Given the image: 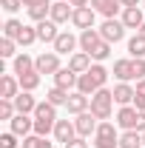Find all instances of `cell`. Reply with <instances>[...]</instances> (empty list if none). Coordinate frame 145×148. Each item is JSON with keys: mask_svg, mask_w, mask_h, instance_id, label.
Returning <instances> with one entry per match:
<instances>
[{"mask_svg": "<svg viewBox=\"0 0 145 148\" xmlns=\"http://www.w3.org/2000/svg\"><path fill=\"white\" fill-rule=\"evenodd\" d=\"M111 106H114V91H108L105 86L100 91L91 94V111L97 114V120H108L111 117Z\"/></svg>", "mask_w": 145, "mask_h": 148, "instance_id": "6da1fadb", "label": "cell"}, {"mask_svg": "<svg viewBox=\"0 0 145 148\" xmlns=\"http://www.w3.org/2000/svg\"><path fill=\"white\" fill-rule=\"evenodd\" d=\"M94 148H120V137H117V128L111 125L108 120L100 123V128L94 134Z\"/></svg>", "mask_w": 145, "mask_h": 148, "instance_id": "7a4b0ae2", "label": "cell"}, {"mask_svg": "<svg viewBox=\"0 0 145 148\" xmlns=\"http://www.w3.org/2000/svg\"><path fill=\"white\" fill-rule=\"evenodd\" d=\"M37 74H57L60 71V54L57 51H43V54L34 60Z\"/></svg>", "mask_w": 145, "mask_h": 148, "instance_id": "3957f363", "label": "cell"}, {"mask_svg": "<svg viewBox=\"0 0 145 148\" xmlns=\"http://www.w3.org/2000/svg\"><path fill=\"white\" fill-rule=\"evenodd\" d=\"M74 125H77V134H80V137H91V134H97V128H100L94 111H83V114H77Z\"/></svg>", "mask_w": 145, "mask_h": 148, "instance_id": "277c9868", "label": "cell"}, {"mask_svg": "<svg viewBox=\"0 0 145 148\" xmlns=\"http://www.w3.org/2000/svg\"><path fill=\"white\" fill-rule=\"evenodd\" d=\"M122 34H125V23L122 20H105L103 26H100V37L105 40V43H117V40H122Z\"/></svg>", "mask_w": 145, "mask_h": 148, "instance_id": "5b68a950", "label": "cell"}, {"mask_svg": "<svg viewBox=\"0 0 145 148\" xmlns=\"http://www.w3.org/2000/svg\"><path fill=\"white\" fill-rule=\"evenodd\" d=\"M137 120H140V111L134 108V106H122L120 114H117V125L125 131H134L137 128Z\"/></svg>", "mask_w": 145, "mask_h": 148, "instance_id": "8992f818", "label": "cell"}, {"mask_svg": "<svg viewBox=\"0 0 145 148\" xmlns=\"http://www.w3.org/2000/svg\"><path fill=\"white\" fill-rule=\"evenodd\" d=\"M71 17H74V6H71V3H66V0L51 3V17H49V20H54L57 26H60V23H68Z\"/></svg>", "mask_w": 145, "mask_h": 148, "instance_id": "52a82bcc", "label": "cell"}, {"mask_svg": "<svg viewBox=\"0 0 145 148\" xmlns=\"http://www.w3.org/2000/svg\"><path fill=\"white\" fill-rule=\"evenodd\" d=\"M20 94V80L12 74H3L0 77V100H14Z\"/></svg>", "mask_w": 145, "mask_h": 148, "instance_id": "ba28073f", "label": "cell"}, {"mask_svg": "<svg viewBox=\"0 0 145 148\" xmlns=\"http://www.w3.org/2000/svg\"><path fill=\"white\" fill-rule=\"evenodd\" d=\"M71 23L80 29V32H85V29H94V9L91 6H83V9H74V17Z\"/></svg>", "mask_w": 145, "mask_h": 148, "instance_id": "9c48e42d", "label": "cell"}, {"mask_svg": "<svg viewBox=\"0 0 145 148\" xmlns=\"http://www.w3.org/2000/svg\"><path fill=\"white\" fill-rule=\"evenodd\" d=\"M100 43H103L100 29H85V32H80V49H83L85 54H91V51H94Z\"/></svg>", "mask_w": 145, "mask_h": 148, "instance_id": "30bf717a", "label": "cell"}, {"mask_svg": "<svg viewBox=\"0 0 145 148\" xmlns=\"http://www.w3.org/2000/svg\"><path fill=\"white\" fill-rule=\"evenodd\" d=\"M74 134H77V125H74L71 120H57V125H54V137H57V143H71L74 140Z\"/></svg>", "mask_w": 145, "mask_h": 148, "instance_id": "8fae6325", "label": "cell"}, {"mask_svg": "<svg viewBox=\"0 0 145 148\" xmlns=\"http://www.w3.org/2000/svg\"><path fill=\"white\" fill-rule=\"evenodd\" d=\"M88 106H91V97H88V94H83V91L68 94V103H66V108L71 111V114H83V111H88Z\"/></svg>", "mask_w": 145, "mask_h": 148, "instance_id": "7c38bea8", "label": "cell"}, {"mask_svg": "<svg viewBox=\"0 0 145 148\" xmlns=\"http://www.w3.org/2000/svg\"><path fill=\"white\" fill-rule=\"evenodd\" d=\"M37 106H40V103L31 97V91H20L17 97H14V108H17V114H34Z\"/></svg>", "mask_w": 145, "mask_h": 148, "instance_id": "4fadbf2b", "label": "cell"}, {"mask_svg": "<svg viewBox=\"0 0 145 148\" xmlns=\"http://www.w3.org/2000/svg\"><path fill=\"white\" fill-rule=\"evenodd\" d=\"M34 29H37V40H43V43H54L57 37H60L54 20H43V23H37Z\"/></svg>", "mask_w": 145, "mask_h": 148, "instance_id": "5bb4252c", "label": "cell"}, {"mask_svg": "<svg viewBox=\"0 0 145 148\" xmlns=\"http://www.w3.org/2000/svg\"><path fill=\"white\" fill-rule=\"evenodd\" d=\"M9 123L17 137H29V131H34V120H29V114H14Z\"/></svg>", "mask_w": 145, "mask_h": 148, "instance_id": "9a60e30c", "label": "cell"}, {"mask_svg": "<svg viewBox=\"0 0 145 148\" xmlns=\"http://www.w3.org/2000/svg\"><path fill=\"white\" fill-rule=\"evenodd\" d=\"M68 69H71L74 74H85L91 69V54H85V51H74V54L68 57Z\"/></svg>", "mask_w": 145, "mask_h": 148, "instance_id": "2e32d148", "label": "cell"}, {"mask_svg": "<svg viewBox=\"0 0 145 148\" xmlns=\"http://www.w3.org/2000/svg\"><path fill=\"white\" fill-rule=\"evenodd\" d=\"M77 43H80V40H77L71 32H60V37L54 40V51H57V54H71Z\"/></svg>", "mask_w": 145, "mask_h": 148, "instance_id": "e0dca14e", "label": "cell"}, {"mask_svg": "<svg viewBox=\"0 0 145 148\" xmlns=\"http://www.w3.org/2000/svg\"><path fill=\"white\" fill-rule=\"evenodd\" d=\"M134 97H137V91H134L128 83H117V86H114V103H120V106H131Z\"/></svg>", "mask_w": 145, "mask_h": 148, "instance_id": "ac0fdd59", "label": "cell"}, {"mask_svg": "<svg viewBox=\"0 0 145 148\" xmlns=\"http://www.w3.org/2000/svg\"><path fill=\"white\" fill-rule=\"evenodd\" d=\"M114 77H117L120 83L134 80V60H117V63H114Z\"/></svg>", "mask_w": 145, "mask_h": 148, "instance_id": "d6986e66", "label": "cell"}, {"mask_svg": "<svg viewBox=\"0 0 145 148\" xmlns=\"http://www.w3.org/2000/svg\"><path fill=\"white\" fill-rule=\"evenodd\" d=\"M77 80H80V74H74L71 69H60V71L54 74V86L57 88H71V86H77Z\"/></svg>", "mask_w": 145, "mask_h": 148, "instance_id": "ffe728a7", "label": "cell"}, {"mask_svg": "<svg viewBox=\"0 0 145 148\" xmlns=\"http://www.w3.org/2000/svg\"><path fill=\"white\" fill-rule=\"evenodd\" d=\"M122 23H125V29H140V26L145 23L142 9H140V6H131V9H125V12H122Z\"/></svg>", "mask_w": 145, "mask_h": 148, "instance_id": "44dd1931", "label": "cell"}, {"mask_svg": "<svg viewBox=\"0 0 145 148\" xmlns=\"http://www.w3.org/2000/svg\"><path fill=\"white\" fill-rule=\"evenodd\" d=\"M91 6H94V12L105 14V20H111L120 12V3H117V0H91Z\"/></svg>", "mask_w": 145, "mask_h": 148, "instance_id": "7402d4cb", "label": "cell"}, {"mask_svg": "<svg viewBox=\"0 0 145 148\" xmlns=\"http://www.w3.org/2000/svg\"><path fill=\"white\" fill-rule=\"evenodd\" d=\"M29 17L34 20V23H43L46 17H51V3H49V0H43V3L31 6V9H29Z\"/></svg>", "mask_w": 145, "mask_h": 148, "instance_id": "603a6c76", "label": "cell"}, {"mask_svg": "<svg viewBox=\"0 0 145 148\" xmlns=\"http://www.w3.org/2000/svg\"><path fill=\"white\" fill-rule=\"evenodd\" d=\"M77 91H83V94H88V97H91L94 91H100V86H97V80L85 71V74H80V80H77Z\"/></svg>", "mask_w": 145, "mask_h": 148, "instance_id": "cb8c5ba5", "label": "cell"}, {"mask_svg": "<svg viewBox=\"0 0 145 148\" xmlns=\"http://www.w3.org/2000/svg\"><path fill=\"white\" fill-rule=\"evenodd\" d=\"M17 80H20V88H23V91H34L37 86H40V74H37V69H34V71L20 74Z\"/></svg>", "mask_w": 145, "mask_h": 148, "instance_id": "d4e9b609", "label": "cell"}, {"mask_svg": "<svg viewBox=\"0 0 145 148\" xmlns=\"http://www.w3.org/2000/svg\"><path fill=\"white\" fill-rule=\"evenodd\" d=\"M128 51H131V60H140V57H145V37L134 34L131 40H128Z\"/></svg>", "mask_w": 145, "mask_h": 148, "instance_id": "484cf974", "label": "cell"}, {"mask_svg": "<svg viewBox=\"0 0 145 148\" xmlns=\"http://www.w3.org/2000/svg\"><path fill=\"white\" fill-rule=\"evenodd\" d=\"M120 148H142V134L140 131H125L120 137Z\"/></svg>", "mask_w": 145, "mask_h": 148, "instance_id": "4316f807", "label": "cell"}, {"mask_svg": "<svg viewBox=\"0 0 145 148\" xmlns=\"http://www.w3.org/2000/svg\"><path fill=\"white\" fill-rule=\"evenodd\" d=\"M34 120H57V106H51L49 100L46 103H40L34 111Z\"/></svg>", "mask_w": 145, "mask_h": 148, "instance_id": "83f0119b", "label": "cell"}, {"mask_svg": "<svg viewBox=\"0 0 145 148\" xmlns=\"http://www.w3.org/2000/svg\"><path fill=\"white\" fill-rule=\"evenodd\" d=\"M26 71H34V60H31V57L29 54H17L14 57V74H26Z\"/></svg>", "mask_w": 145, "mask_h": 148, "instance_id": "f1b7e54d", "label": "cell"}, {"mask_svg": "<svg viewBox=\"0 0 145 148\" xmlns=\"http://www.w3.org/2000/svg\"><path fill=\"white\" fill-rule=\"evenodd\" d=\"M23 148H54L46 137H40V134H31V137H23V143H20Z\"/></svg>", "mask_w": 145, "mask_h": 148, "instance_id": "f546056e", "label": "cell"}, {"mask_svg": "<svg viewBox=\"0 0 145 148\" xmlns=\"http://www.w3.org/2000/svg\"><path fill=\"white\" fill-rule=\"evenodd\" d=\"M46 100H49V103H51V106H66V103H68V91H66V88H51V91L46 94Z\"/></svg>", "mask_w": 145, "mask_h": 148, "instance_id": "4dcf8cb0", "label": "cell"}, {"mask_svg": "<svg viewBox=\"0 0 145 148\" xmlns=\"http://www.w3.org/2000/svg\"><path fill=\"white\" fill-rule=\"evenodd\" d=\"M34 40H37V29H31V26H23V29H20V34H17L20 46H31Z\"/></svg>", "mask_w": 145, "mask_h": 148, "instance_id": "1f68e13d", "label": "cell"}, {"mask_svg": "<svg viewBox=\"0 0 145 148\" xmlns=\"http://www.w3.org/2000/svg\"><path fill=\"white\" fill-rule=\"evenodd\" d=\"M88 74L94 77V80H97V86H100V88H103V86L108 83V71H105V69H103L100 63H94V66L88 69Z\"/></svg>", "mask_w": 145, "mask_h": 148, "instance_id": "d6a6232c", "label": "cell"}, {"mask_svg": "<svg viewBox=\"0 0 145 148\" xmlns=\"http://www.w3.org/2000/svg\"><path fill=\"white\" fill-rule=\"evenodd\" d=\"M57 120H34V134L40 137H49V131H54Z\"/></svg>", "mask_w": 145, "mask_h": 148, "instance_id": "836d02e7", "label": "cell"}, {"mask_svg": "<svg viewBox=\"0 0 145 148\" xmlns=\"http://www.w3.org/2000/svg\"><path fill=\"white\" fill-rule=\"evenodd\" d=\"M20 29H23V23H20V20H6V26H3V37H12V40H17Z\"/></svg>", "mask_w": 145, "mask_h": 148, "instance_id": "e575fe53", "label": "cell"}, {"mask_svg": "<svg viewBox=\"0 0 145 148\" xmlns=\"http://www.w3.org/2000/svg\"><path fill=\"white\" fill-rule=\"evenodd\" d=\"M14 49H17V40H12V37L0 40V57H14Z\"/></svg>", "mask_w": 145, "mask_h": 148, "instance_id": "d590c367", "label": "cell"}, {"mask_svg": "<svg viewBox=\"0 0 145 148\" xmlns=\"http://www.w3.org/2000/svg\"><path fill=\"white\" fill-rule=\"evenodd\" d=\"M14 114H17L14 100H0V120H12Z\"/></svg>", "mask_w": 145, "mask_h": 148, "instance_id": "8d00e7d4", "label": "cell"}, {"mask_svg": "<svg viewBox=\"0 0 145 148\" xmlns=\"http://www.w3.org/2000/svg\"><path fill=\"white\" fill-rule=\"evenodd\" d=\"M108 54H111V43H105V40H103V43L91 51V60H105Z\"/></svg>", "mask_w": 145, "mask_h": 148, "instance_id": "74e56055", "label": "cell"}, {"mask_svg": "<svg viewBox=\"0 0 145 148\" xmlns=\"http://www.w3.org/2000/svg\"><path fill=\"white\" fill-rule=\"evenodd\" d=\"M0 148H17V134H14V131L0 134Z\"/></svg>", "mask_w": 145, "mask_h": 148, "instance_id": "f35d334b", "label": "cell"}, {"mask_svg": "<svg viewBox=\"0 0 145 148\" xmlns=\"http://www.w3.org/2000/svg\"><path fill=\"white\" fill-rule=\"evenodd\" d=\"M134 77H137V80H145V57L134 60Z\"/></svg>", "mask_w": 145, "mask_h": 148, "instance_id": "ab89813d", "label": "cell"}, {"mask_svg": "<svg viewBox=\"0 0 145 148\" xmlns=\"http://www.w3.org/2000/svg\"><path fill=\"white\" fill-rule=\"evenodd\" d=\"M0 3H3L6 12H17L20 6H23V0H0Z\"/></svg>", "mask_w": 145, "mask_h": 148, "instance_id": "60d3db41", "label": "cell"}, {"mask_svg": "<svg viewBox=\"0 0 145 148\" xmlns=\"http://www.w3.org/2000/svg\"><path fill=\"white\" fill-rule=\"evenodd\" d=\"M66 148H88V143H85V137H74L71 143H66Z\"/></svg>", "mask_w": 145, "mask_h": 148, "instance_id": "b9f144b4", "label": "cell"}, {"mask_svg": "<svg viewBox=\"0 0 145 148\" xmlns=\"http://www.w3.org/2000/svg\"><path fill=\"white\" fill-rule=\"evenodd\" d=\"M134 108H137V111H145V97H142V94L134 97Z\"/></svg>", "mask_w": 145, "mask_h": 148, "instance_id": "7bdbcfd3", "label": "cell"}, {"mask_svg": "<svg viewBox=\"0 0 145 148\" xmlns=\"http://www.w3.org/2000/svg\"><path fill=\"white\" fill-rule=\"evenodd\" d=\"M134 131L145 134V111H140V120H137V128H134Z\"/></svg>", "mask_w": 145, "mask_h": 148, "instance_id": "ee69618b", "label": "cell"}, {"mask_svg": "<svg viewBox=\"0 0 145 148\" xmlns=\"http://www.w3.org/2000/svg\"><path fill=\"white\" fill-rule=\"evenodd\" d=\"M68 3H71V6H74V9H83V6H88V3H91V0H68Z\"/></svg>", "mask_w": 145, "mask_h": 148, "instance_id": "f6af8a7d", "label": "cell"}, {"mask_svg": "<svg viewBox=\"0 0 145 148\" xmlns=\"http://www.w3.org/2000/svg\"><path fill=\"white\" fill-rule=\"evenodd\" d=\"M117 3H120V6H122V9H131V6H137V3H140V0H117Z\"/></svg>", "mask_w": 145, "mask_h": 148, "instance_id": "bcb514c9", "label": "cell"}, {"mask_svg": "<svg viewBox=\"0 0 145 148\" xmlns=\"http://www.w3.org/2000/svg\"><path fill=\"white\" fill-rule=\"evenodd\" d=\"M137 94H142V97H145V80H140V83H137Z\"/></svg>", "mask_w": 145, "mask_h": 148, "instance_id": "7dc6e473", "label": "cell"}, {"mask_svg": "<svg viewBox=\"0 0 145 148\" xmlns=\"http://www.w3.org/2000/svg\"><path fill=\"white\" fill-rule=\"evenodd\" d=\"M37 3H43V0H23V6H26V9H31V6H37Z\"/></svg>", "mask_w": 145, "mask_h": 148, "instance_id": "c3c4849f", "label": "cell"}, {"mask_svg": "<svg viewBox=\"0 0 145 148\" xmlns=\"http://www.w3.org/2000/svg\"><path fill=\"white\" fill-rule=\"evenodd\" d=\"M137 34H140V37H145V23L140 26V29H137Z\"/></svg>", "mask_w": 145, "mask_h": 148, "instance_id": "681fc988", "label": "cell"}, {"mask_svg": "<svg viewBox=\"0 0 145 148\" xmlns=\"http://www.w3.org/2000/svg\"><path fill=\"white\" fill-rule=\"evenodd\" d=\"M142 145H145V134H142Z\"/></svg>", "mask_w": 145, "mask_h": 148, "instance_id": "f907efd6", "label": "cell"}, {"mask_svg": "<svg viewBox=\"0 0 145 148\" xmlns=\"http://www.w3.org/2000/svg\"><path fill=\"white\" fill-rule=\"evenodd\" d=\"M66 3H68V0H66Z\"/></svg>", "mask_w": 145, "mask_h": 148, "instance_id": "816d5d0a", "label": "cell"}, {"mask_svg": "<svg viewBox=\"0 0 145 148\" xmlns=\"http://www.w3.org/2000/svg\"><path fill=\"white\" fill-rule=\"evenodd\" d=\"M142 3H145V0H142Z\"/></svg>", "mask_w": 145, "mask_h": 148, "instance_id": "f5cc1de1", "label": "cell"}]
</instances>
